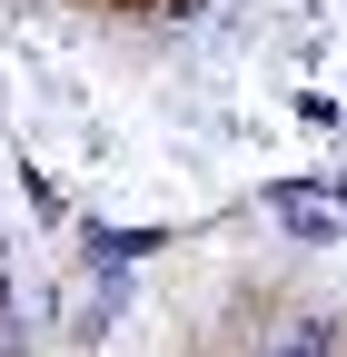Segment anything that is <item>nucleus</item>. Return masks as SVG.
<instances>
[{
	"mask_svg": "<svg viewBox=\"0 0 347 357\" xmlns=\"http://www.w3.org/2000/svg\"><path fill=\"white\" fill-rule=\"evenodd\" d=\"M258 357H337V328L327 318H278L268 337H258Z\"/></svg>",
	"mask_w": 347,
	"mask_h": 357,
	"instance_id": "f257e3e1",
	"label": "nucleus"
},
{
	"mask_svg": "<svg viewBox=\"0 0 347 357\" xmlns=\"http://www.w3.org/2000/svg\"><path fill=\"white\" fill-rule=\"evenodd\" d=\"M268 208L288 218L298 238H337V199H318V189H268Z\"/></svg>",
	"mask_w": 347,
	"mask_h": 357,
	"instance_id": "f03ea898",
	"label": "nucleus"
},
{
	"mask_svg": "<svg viewBox=\"0 0 347 357\" xmlns=\"http://www.w3.org/2000/svg\"><path fill=\"white\" fill-rule=\"evenodd\" d=\"M159 248V229H100V218H90V258L100 268H129V258H149Z\"/></svg>",
	"mask_w": 347,
	"mask_h": 357,
	"instance_id": "7ed1b4c3",
	"label": "nucleus"
},
{
	"mask_svg": "<svg viewBox=\"0 0 347 357\" xmlns=\"http://www.w3.org/2000/svg\"><path fill=\"white\" fill-rule=\"evenodd\" d=\"M10 347H20V318H10V307H0V357H10Z\"/></svg>",
	"mask_w": 347,
	"mask_h": 357,
	"instance_id": "20e7f679",
	"label": "nucleus"
},
{
	"mask_svg": "<svg viewBox=\"0 0 347 357\" xmlns=\"http://www.w3.org/2000/svg\"><path fill=\"white\" fill-rule=\"evenodd\" d=\"M109 10H179V0H109Z\"/></svg>",
	"mask_w": 347,
	"mask_h": 357,
	"instance_id": "39448f33",
	"label": "nucleus"
},
{
	"mask_svg": "<svg viewBox=\"0 0 347 357\" xmlns=\"http://www.w3.org/2000/svg\"><path fill=\"white\" fill-rule=\"evenodd\" d=\"M0 307H10V248H0Z\"/></svg>",
	"mask_w": 347,
	"mask_h": 357,
	"instance_id": "423d86ee",
	"label": "nucleus"
}]
</instances>
